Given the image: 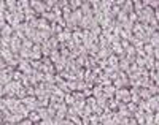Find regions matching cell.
<instances>
[{
    "instance_id": "obj_1",
    "label": "cell",
    "mask_w": 159,
    "mask_h": 125,
    "mask_svg": "<svg viewBox=\"0 0 159 125\" xmlns=\"http://www.w3.org/2000/svg\"><path fill=\"white\" fill-rule=\"evenodd\" d=\"M113 100L118 101V103H123V105L130 103V90H129L127 87L116 89V90H115V95H113Z\"/></svg>"
},
{
    "instance_id": "obj_2",
    "label": "cell",
    "mask_w": 159,
    "mask_h": 125,
    "mask_svg": "<svg viewBox=\"0 0 159 125\" xmlns=\"http://www.w3.org/2000/svg\"><path fill=\"white\" fill-rule=\"evenodd\" d=\"M43 55H42V48H40V45H34L30 48V57L29 60H40Z\"/></svg>"
},
{
    "instance_id": "obj_3",
    "label": "cell",
    "mask_w": 159,
    "mask_h": 125,
    "mask_svg": "<svg viewBox=\"0 0 159 125\" xmlns=\"http://www.w3.org/2000/svg\"><path fill=\"white\" fill-rule=\"evenodd\" d=\"M13 33H15V29H13L10 24L3 25L2 29H0V37H2V38H11Z\"/></svg>"
}]
</instances>
